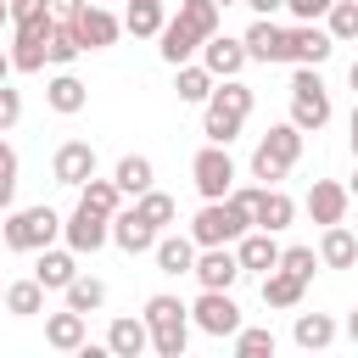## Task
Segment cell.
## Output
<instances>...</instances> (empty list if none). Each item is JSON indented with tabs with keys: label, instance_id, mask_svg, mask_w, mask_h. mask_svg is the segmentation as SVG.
<instances>
[{
	"label": "cell",
	"instance_id": "1",
	"mask_svg": "<svg viewBox=\"0 0 358 358\" xmlns=\"http://www.w3.org/2000/svg\"><path fill=\"white\" fill-rule=\"evenodd\" d=\"M246 117H252V90H246L241 78H218L213 95L201 101V134H207L213 145H229V140L246 129Z\"/></svg>",
	"mask_w": 358,
	"mask_h": 358
},
{
	"label": "cell",
	"instance_id": "2",
	"mask_svg": "<svg viewBox=\"0 0 358 358\" xmlns=\"http://www.w3.org/2000/svg\"><path fill=\"white\" fill-rule=\"evenodd\" d=\"M145 324H151V352L157 358H185L190 347V308L168 291L145 296Z\"/></svg>",
	"mask_w": 358,
	"mask_h": 358
},
{
	"label": "cell",
	"instance_id": "3",
	"mask_svg": "<svg viewBox=\"0 0 358 358\" xmlns=\"http://www.w3.org/2000/svg\"><path fill=\"white\" fill-rule=\"evenodd\" d=\"M296 157H302V129H296V123H274V129L257 140V151H252V179L280 185V179L296 168Z\"/></svg>",
	"mask_w": 358,
	"mask_h": 358
},
{
	"label": "cell",
	"instance_id": "4",
	"mask_svg": "<svg viewBox=\"0 0 358 358\" xmlns=\"http://www.w3.org/2000/svg\"><path fill=\"white\" fill-rule=\"evenodd\" d=\"M252 229V213L241 207V201H201V213L190 218V235H196V246H235L241 235Z\"/></svg>",
	"mask_w": 358,
	"mask_h": 358
},
{
	"label": "cell",
	"instance_id": "5",
	"mask_svg": "<svg viewBox=\"0 0 358 358\" xmlns=\"http://www.w3.org/2000/svg\"><path fill=\"white\" fill-rule=\"evenodd\" d=\"M6 246L11 252H45V246H56V235H62V213L56 207H17L11 218H6Z\"/></svg>",
	"mask_w": 358,
	"mask_h": 358
},
{
	"label": "cell",
	"instance_id": "6",
	"mask_svg": "<svg viewBox=\"0 0 358 358\" xmlns=\"http://www.w3.org/2000/svg\"><path fill=\"white\" fill-rule=\"evenodd\" d=\"M291 123L302 134H319L330 123V90H324L319 67H296L291 73Z\"/></svg>",
	"mask_w": 358,
	"mask_h": 358
},
{
	"label": "cell",
	"instance_id": "7",
	"mask_svg": "<svg viewBox=\"0 0 358 358\" xmlns=\"http://www.w3.org/2000/svg\"><path fill=\"white\" fill-rule=\"evenodd\" d=\"M190 179H196V190H201V201H224L229 190H235V162H229V145H201L196 151V162H190Z\"/></svg>",
	"mask_w": 358,
	"mask_h": 358
},
{
	"label": "cell",
	"instance_id": "8",
	"mask_svg": "<svg viewBox=\"0 0 358 358\" xmlns=\"http://www.w3.org/2000/svg\"><path fill=\"white\" fill-rule=\"evenodd\" d=\"M190 324H196L201 336H218V341H224V336L241 330V308H235L229 291H207V285H201V296L190 302Z\"/></svg>",
	"mask_w": 358,
	"mask_h": 358
},
{
	"label": "cell",
	"instance_id": "9",
	"mask_svg": "<svg viewBox=\"0 0 358 358\" xmlns=\"http://www.w3.org/2000/svg\"><path fill=\"white\" fill-rule=\"evenodd\" d=\"M62 241H67L78 257H84V252H101V246L112 241V218L78 201V207H73V218H62Z\"/></svg>",
	"mask_w": 358,
	"mask_h": 358
},
{
	"label": "cell",
	"instance_id": "10",
	"mask_svg": "<svg viewBox=\"0 0 358 358\" xmlns=\"http://www.w3.org/2000/svg\"><path fill=\"white\" fill-rule=\"evenodd\" d=\"M50 28H56V11L17 28V39H11V67H17V73H45V62H50L45 39H50Z\"/></svg>",
	"mask_w": 358,
	"mask_h": 358
},
{
	"label": "cell",
	"instance_id": "11",
	"mask_svg": "<svg viewBox=\"0 0 358 358\" xmlns=\"http://www.w3.org/2000/svg\"><path fill=\"white\" fill-rule=\"evenodd\" d=\"M90 173H95V145L90 140H62L56 157H50V179L67 185V190H78Z\"/></svg>",
	"mask_w": 358,
	"mask_h": 358
},
{
	"label": "cell",
	"instance_id": "12",
	"mask_svg": "<svg viewBox=\"0 0 358 358\" xmlns=\"http://www.w3.org/2000/svg\"><path fill=\"white\" fill-rule=\"evenodd\" d=\"M67 22H73V34H78L84 50H106V45H117V34H123V17H112L106 6H84V11L67 17Z\"/></svg>",
	"mask_w": 358,
	"mask_h": 358
},
{
	"label": "cell",
	"instance_id": "13",
	"mask_svg": "<svg viewBox=\"0 0 358 358\" xmlns=\"http://www.w3.org/2000/svg\"><path fill=\"white\" fill-rule=\"evenodd\" d=\"M285 39H291V67H324L336 50L330 28H319V22H296V28H285Z\"/></svg>",
	"mask_w": 358,
	"mask_h": 358
},
{
	"label": "cell",
	"instance_id": "14",
	"mask_svg": "<svg viewBox=\"0 0 358 358\" xmlns=\"http://www.w3.org/2000/svg\"><path fill=\"white\" fill-rule=\"evenodd\" d=\"M157 235H162V229H157V224H151L140 207H117V213H112V241H117L129 257L151 252V246H157Z\"/></svg>",
	"mask_w": 358,
	"mask_h": 358
},
{
	"label": "cell",
	"instance_id": "15",
	"mask_svg": "<svg viewBox=\"0 0 358 358\" xmlns=\"http://www.w3.org/2000/svg\"><path fill=\"white\" fill-rule=\"evenodd\" d=\"M280 241H274V229H246L241 241H235V257H241V274H268V268H280Z\"/></svg>",
	"mask_w": 358,
	"mask_h": 358
},
{
	"label": "cell",
	"instance_id": "16",
	"mask_svg": "<svg viewBox=\"0 0 358 358\" xmlns=\"http://www.w3.org/2000/svg\"><path fill=\"white\" fill-rule=\"evenodd\" d=\"M34 280H39L45 291H67V285L78 280V252H73V246H45V252H34Z\"/></svg>",
	"mask_w": 358,
	"mask_h": 358
},
{
	"label": "cell",
	"instance_id": "17",
	"mask_svg": "<svg viewBox=\"0 0 358 358\" xmlns=\"http://www.w3.org/2000/svg\"><path fill=\"white\" fill-rule=\"evenodd\" d=\"M207 291H229L235 280H241V257L229 252V246H201L196 252V268H190Z\"/></svg>",
	"mask_w": 358,
	"mask_h": 358
},
{
	"label": "cell",
	"instance_id": "18",
	"mask_svg": "<svg viewBox=\"0 0 358 358\" xmlns=\"http://www.w3.org/2000/svg\"><path fill=\"white\" fill-rule=\"evenodd\" d=\"M241 39H246V56L252 62H291V39H285V28L274 17H257Z\"/></svg>",
	"mask_w": 358,
	"mask_h": 358
},
{
	"label": "cell",
	"instance_id": "19",
	"mask_svg": "<svg viewBox=\"0 0 358 358\" xmlns=\"http://www.w3.org/2000/svg\"><path fill=\"white\" fill-rule=\"evenodd\" d=\"M252 56H246V39H229V34H213L207 45H201V67L213 73V78H241V67H246Z\"/></svg>",
	"mask_w": 358,
	"mask_h": 358
},
{
	"label": "cell",
	"instance_id": "20",
	"mask_svg": "<svg viewBox=\"0 0 358 358\" xmlns=\"http://www.w3.org/2000/svg\"><path fill=\"white\" fill-rule=\"evenodd\" d=\"M196 252H201V246H196V235H179V229H173V235H157V246H151L157 274H173V280L196 268Z\"/></svg>",
	"mask_w": 358,
	"mask_h": 358
},
{
	"label": "cell",
	"instance_id": "21",
	"mask_svg": "<svg viewBox=\"0 0 358 358\" xmlns=\"http://www.w3.org/2000/svg\"><path fill=\"white\" fill-rule=\"evenodd\" d=\"M347 201H352L347 185L313 179V190H308V218H313V224H341V218H347Z\"/></svg>",
	"mask_w": 358,
	"mask_h": 358
},
{
	"label": "cell",
	"instance_id": "22",
	"mask_svg": "<svg viewBox=\"0 0 358 358\" xmlns=\"http://www.w3.org/2000/svg\"><path fill=\"white\" fill-rule=\"evenodd\" d=\"M145 347H151V324H145V313H140V319L123 313V319L106 324V352H112V358H140Z\"/></svg>",
	"mask_w": 358,
	"mask_h": 358
},
{
	"label": "cell",
	"instance_id": "23",
	"mask_svg": "<svg viewBox=\"0 0 358 358\" xmlns=\"http://www.w3.org/2000/svg\"><path fill=\"white\" fill-rule=\"evenodd\" d=\"M84 319H90V313H78V308H62V313H50V319H45V341H50L56 352H84V341H90Z\"/></svg>",
	"mask_w": 358,
	"mask_h": 358
},
{
	"label": "cell",
	"instance_id": "24",
	"mask_svg": "<svg viewBox=\"0 0 358 358\" xmlns=\"http://www.w3.org/2000/svg\"><path fill=\"white\" fill-rule=\"evenodd\" d=\"M45 106H50V112H62V117L84 112V106H90V90H84V78L62 67V73H56V78L45 84Z\"/></svg>",
	"mask_w": 358,
	"mask_h": 358
},
{
	"label": "cell",
	"instance_id": "25",
	"mask_svg": "<svg viewBox=\"0 0 358 358\" xmlns=\"http://www.w3.org/2000/svg\"><path fill=\"white\" fill-rule=\"evenodd\" d=\"M291 218H296V201L280 190V185H263V196H257V207H252V224L257 229H291Z\"/></svg>",
	"mask_w": 358,
	"mask_h": 358
},
{
	"label": "cell",
	"instance_id": "26",
	"mask_svg": "<svg viewBox=\"0 0 358 358\" xmlns=\"http://www.w3.org/2000/svg\"><path fill=\"white\" fill-rule=\"evenodd\" d=\"M319 263H324V268H358V235H352L347 224H324Z\"/></svg>",
	"mask_w": 358,
	"mask_h": 358
},
{
	"label": "cell",
	"instance_id": "27",
	"mask_svg": "<svg viewBox=\"0 0 358 358\" xmlns=\"http://www.w3.org/2000/svg\"><path fill=\"white\" fill-rule=\"evenodd\" d=\"M336 319L330 313H296V324H291V341L302 347V352H319V347H330L336 341Z\"/></svg>",
	"mask_w": 358,
	"mask_h": 358
},
{
	"label": "cell",
	"instance_id": "28",
	"mask_svg": "<svg viewBox=\"0 0 358 358\" xmlns=\"http://www.w3.org/2000/svg\"><path fill=\"white\" fill-rule=\"evenodd\" d=\"M218 11H224L218 0H179V11H173V22H179V28H190V34H196V39L207 45V39L218 34Z\"/></svg>",
	"mask_w": 358,
	"mask_h": 358
},
{
	"label": "cell",
	"instance_id": "29",
	"mask_svg": "<svg viewBox=\"0 0 358 358\" xmlns=\"http://www.w3.org/2000/svg\"><path fill=\"white\" fill-rule=\"evenodd\" d=\"M157 50H162V62H168V67H185V62H190V56L201 50V39H196L190 28H179V22L168 17V22H162V34H157Z\"/></svg>",
	"mask_w": 358,
	"mask_h": 358
},
{
	"label": "cell",
	"instance_id": "30",
	"mask_svg": "<svg viewBox=\"0 0 358 358\" xmlns=\"http://www.w3.org/2000/svg\"><path fill=\"white\" fill-rule=\"evenodd\" d=\"M302 291H308V280H296L291 268H268V274H263V302H268V308H296Z\"/></svg>",
	"mask_w": 358,
	"mask_h": 358
},
{
	"label": "cell",
	"instance_id": "31",
	"mask_svg": "<svg viewBox=\"0 0 358 358\" xmlns=\"http://www.w3.org/2000/svg\"><path fill=\"white\" fill-rule=\"evenodd\" d=\"M162 22H168L162 0H129V11H123V28H129L134 39H157V34H162Z\"/></svg>",
	"mask_w": 358,
	"mask_h": 358
},
{
	"label": "cell",
	"instance_id": "32",
	"mask_svg": "<svg viewBox=\"0 0 358 358\" xmlns=\"http://www.w3.org/2000/svg\"><path fill=\"white\" fill-rule=\"evenodd\" d=\"M213 84H218V78H213L201 62H185V67H173V95H179V101H196V106H201V101L213 95Z\"/></svg>",
	"mask_w": 358,
	"mask_h": 358
},
{
	"label": "cell",
	"instance_id": "33",
	"mask_svg": "<svg viewBox=\"0 0 358 358\" xmlns=\"http://www.w3.org/2000/svg\"><path fill=\"white\" fill-rule=\"evenodd\" d=\"M112 179H117L123 196H145L151 179H157V168H151V157H123V162L112 168Z\"/></svg>",
	"mask_w": 358,
	"mask_h": 358
},
{
	"label": "cell",
	"instance_id": "34",
	"mask_svg": "<svg viewBox=\"0 0 358 358\" xmlns=\"http://www.w3.org/2000/svg\"><path fill=\"white\" fill-rule=\"evenodd\" d=\"M6 313H17V319L45 313V285H39V280H11V285H6Z\"/></svg>",
	"mask_w": 358,
	"mask_h": 358
},
{
	"label": "cell",
	"instance_id": "35",
	"mask_svg": "<svg viewBox=\"0 0 358 358\" xmlns=\"http://www.w3.org/2000/svg\"><path fill=\"white\" fill-rule=\"evenodd\" d=\"M78 201H84V207H95V213H106V218H112V213H117V207H123V190H117V179H95V173H90V179H84V185H78Z\"/></svg>",
	"mask_w": 358,
	"mask_h": 358
},
{
	"label": "cell",
	"instance_id": "36",
	"mask_svg": "<svg viewBox=\"0 0 358 358\" xmlns=\"http://www.w3.org/2000/svg\"><path fill=\"white\" fill-rule=\"evenodd\" d=\"M45 50H50V62H56V67H73V62L84 56V45H78V34H73V22H67V17H56V28H50Z\"/></svg>",
	"mask_w": 358,
	"mask_h": 358
},
{
	"label": "cell",
	"instance_id": "37",
	"mask_svg": "<svg viewBox=\"0 0 358 358\" xmlns=\"http://www.w3.org/2000/svg\"><path fill=\"white\" fill-rule=\"evenodd\" d=\"M67 308H78V313H95V308H106V280H95V274H78L67 291Z\"/></svg>",
	"mask_w": 358,
	"mask_h": 358
},
{
	"label": "cell",
	"instance_id": "38",
	"mask_svg": "<svg viewBox=\"0 0 358 358\" xmlns=\"http://www.w3.org/2000/svg\"><path fill=\"white\" fill-rule=\"evenodd\" d=\"M229 341H235V352H241V358H274V347H280V341H274V330H263V324H241Z\"/></svg>",
	"mask_w": 358,
	"mask_h": 358
},
{
	"label": "cell",
	"instance_id": "39",
	"mask_svg": "<svg viewBox=\"0 0 358 358\" xmlns=\"http://www.w3.org/2000/svg\"><path fill=\"white\" fill-rule=\"evenodd\" d=\"M324 28H330V39H336V45L358 39V0H336V6L324 11Z\"/></svg>",
	"mask_w": 358,
	"mask_h": 358
},
{
	"label": "cell",
	"instance_id": "40",
	"mask_svg": "<svg viewBox=\"0 0 358 358\" xmlns=\"http://www.w3.org/2000/svg\"><path fill=\"white\" fill-rule=\"evenodd\" d=\"M134 207H140V213H145V218H151V224H157V229H168V224H173V218H179V207H173V196H162V190H157V185H151V190H145V196H134Z\"/></svg>",
	"mask_w": 358,
	"mask_h": 358
},
{
	"label": "cell",
	"instance_id": "41",
	"mask_svg": "<svg viewBox=\"0 0 358 358\" xmlns=\"http://www.w3.org/2000/svg\"><path fill=\"white\" fill-rule=\"evenodd\" d=\"M280 268H291L296 280H313V268H319V252H313V246H285V252H280Z\"/></svg>",
	"mask_w": 358,
	"mask_h": 358
},
{
	"label": "cell",
	"instance_id": "42",
	"mask_svg": "<svg viewBox=\"0 0 358 358\" xmlns=\"http://www.w3.org/2000/svg\"><path fill=\"white\" fill-rule=\"evenodd\" d=\"M11 196H17V151L0 140V213H11Z\"/></svg>",
	"mask_w": 358,
	"mask_h": 358
},
{
	"label": "cell",
	"instance_id": "43",
	"mask_svg": "<svg viewBox=\"0 0 358 358\" xmlns=\"http://www.w3.org/2000/svg\"><path fill=\"white\" fill-rule=\"evenodd\" d=\"M17 117H22V90L0 84V134H6V129H17Z\"/></svg>",
	"mask_w": 358,
	"mask_h": 358
},
{
	"label": "cell",
	"instance_id": "44",
	"mask_svg": "<svg viewBox=\"0 0 358 358\" xmlns=\"http://www.w3.org/2000/svg\"><path fill=\"white\" fill-rule=\"evenodd\" d=\"M39 17H50V0H11V28L39 22Z\"/></svg>",
	"mask_w": 358,
	"mask_h": 358
},
{
	"label": "cell",
	"instance_id": "45",
	"mask_svg": "<svg viewBox=\"0 0 358 358\" xmlns=\"http://www.w3.org/2000/svg\"><path fill=\"white\" fill-rule=\"evenodd\" d=\"M330 6H336V0H285V11H291L296 22H319Z\"/></svg>",
	"mask_w": 358,
	"mask_h": 358
},
{
	"label": "cell",
	"instance_id": "46",
	"mask_svg": "<svg viewBox=\"0 0 358 358\" xmlns=\"http://www.w3.org/2000/svg\"><path fill=\"white\" fill-rule=\"evenodd\" d=\"M84 6H90V0H50V11H56V17H78Z\"/></svg>",
	"mask_w": 358,
	"mask_h": 358
},
{
	"label": "cell",
	"instance_id": "47",
	"mask_svg": "<svg viewBox=\"0 0 358 358\" xmlns=\"http://www.w3.org/2000/svg\"><path fill=\"white\" fill-rule=\"evenodd\" d=\"M241 6H252V11H257V17H274V11H280V6H285V0H241Z\"/></svg>",
	"mask_w": 358,
	"mask_h": 358
},
{
	"label": "cell",
	"instance_id": "48",
	"mask_svg": "<svg viewBox=\"0 0 358 358\" xmlns=\"http://www.w3.org/2000/svg\"><path fill=\"white\" fill-rule=\"evenodd\" d=\"M11 73H17V67H11V50H0V84H6Z\"/></svg>",
	"mask_w": 358,
	"mask_h": 358
},
{
	"label": "cell",
	"instance_id": "49",
	"mask_svg": "<svg viewBox=\"0 0 358 358\" xmlns=\"http://www.w3.org/2000/svg\"><path fill=\"white\" fill-rule=\"evenodd\" d=\"M347 336H352V347H358V308L347 313Z\"/></svg>",
	"mask_w": 358,
	"mask_h": 358
},
{
	"label": "cell",
	"instance_id": "50",
	"mask_svg": "<svg viewBox=\"0 0 358 358\" xmlns=\"http://www.w3.org/2000/svg\"><path fill=\"white\" fill-rule=\"evenodd\" d=\"M0 28H11V0H0Z\"/></svg>",
	"mask_w": 358,
	"mask_h": 358
},
{
	"label": "cell",
	"instance_id": "51",
	"mask_svg": "<svg viewBox=\"0 0 358 358\" xmlns=\"http://www.w3.org/2000/svg\"><path fill=\"white\" fill-rule=\"evenodd\" d=\"M347 84H352V90H358V62H352V67H347Z\"/></svg>",
	"mask_w": 358,
	"mask_h": 358
},
{
	"label": "cell",
	"instance_id": "52",
	"mask_svg": "<svg viewBox=\"0 0 358 358\" xmlns=\"http://www.w3.org/2000/svg\"><path fill=\"white\" fill-rule=\"evenodd\" d=\"M352 134H358V101H352Z\"/></svg>",
	"mask_w": 358,
	"mask_h": 358
},
{
	"label": "cell",
	"instance_id": "53",
	"mask_svg": "<svg viewBox=\"0 0 358 358\" xmlns=\"http://www.w3.org/2000/svg\"><path fill=\"white\" fill-rule=\"evenodd\" d=\"M347 190H352V196H358V173H352V185H347Z\"/></svg>",
	"mask_w": 358,
	"mask_h": 358
},
{
	"label": "cell",
	"instance_id": "54",
	"mask_svg": "<svg viewBox=\"0 0 358 358\" xmlns=\"http://www.w3.org/2000/svg\"><path fill=\"white\" fill-rule=\"evenodd\" d=\"M352 157H358V134H352Z\"/></svg>",
	"mask_w": 358,
	"mask_h": 358
},
{
	"label": "cell",
	"instance_id": "55",
	"mask_svg": "<svg viewBox=\"0 0 358 358\" xmlns=\"http://www.w3.org/2000/svg\"><path fill=\"white\" fill-rule=\"evenodd\" d=\"M218 6H241V0H218Z\"/></svg>",
	"mask_w": 358,
	"mask_h": 358
},
{
	"label": "cell",
	"instance_id": "56",
	"mask_svg": "<svg viewBox=\"0 0 358 358\" xmlns=\"http://www.w3.org/2000/svg\"><path fill=\"white\" fill-rule=\"evenodd\" d=\"M0 308H6V285H0Z\"/></svg>",
	"mask_w": 358,
	"mask_h": 358
}]
</instances>
